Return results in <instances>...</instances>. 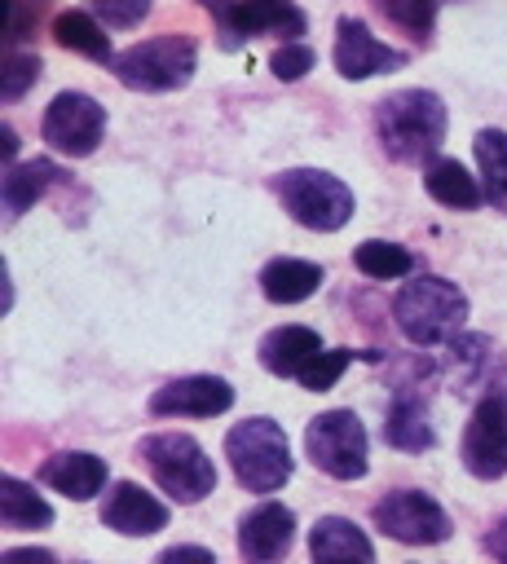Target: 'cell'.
<instances>
[{
    "label": "cell",
    "instance_id": "6da1fadb",
    "mask_svg": "<svg viewBox=\"0 0 507 564\" xmlns=\"http://www.w3.org/2000/svg\"><path fill=\"white\" fill-rule=\"evenodd\" d=\"M375 132L397 163H423L445 141V101L428 88L388 93L375 106Z\"/></svg>",
    "mask_w": 507,
    "mask_h": 564
},
{
    "label": "cell",
    "instance_id": "d590c367",
    "mask_svg": "<svg viewBox=\"0 0 507 564\" xmlns=\"http://www.w3.org/2000/svg\"><path fill=\"white\" fill-rule=\"evenodd\" d=\"M0 145H4V159H9V167H13V154H18V137H13V128H9V123L0 128Z\"/></svg>",
    "mask_w": 507,
    "mask_h": 564
},
{
    "label": "cell",
    "instance_id": "d6986e66",
    "mask_svg": "<svg viewBox=\"0 0 507 564\" xmlns=\"http://www.w3.org/2000/svg\"><path fill=\"white\" fill-rule=\"evenodd\" d=\"M62 181V167L53 159H31V163H13L0 181V203H4V216L18 220L26 207H35L53 185Z\"/></svg>",
    "mask_w": 507,
    "mask_h": 564
},
{
    "label": "cell",
    "instance_id": "836d02e7",
    "mask_svg": "<svg viewBox=\"0 0 507 564\" xmlns=\"http://www.w3.org/2000/svg\"><path fill=\"white\" fill-rule=\"evenodd\" d=\"M0 564H57L53 551H35V546H18V551H4Z\"/></svg>",
    "mask_w": 507,
    "mask_h": 564
},
{
    "label": "cell",
    "instance_id": "e0dca14e",
    "mask_svg": "<svg viewBox=\"0 0 507 564\" xmlns=\"http://www.w3.org/2000/svg\"><path fill=\"white\" fill-rule=\"evenodd\" d=\"M309 555L313 564H375L370 538L344 516H322L309 529Z\"/></svg>",
    "mask_w": 507,
    "mask_h": 564
},
{
    "label": "cell",
    "instance_id": "484cf974",
    "mask_svg": "<svg viewBox=\"0 0 507 564\" xmlns=\"http://www.w3.org/2000/svg\"><path fill=\"white\" fill-rule=\"evenodd\" d=\"M353 264L375 278V282H392V278H406L414 269V256L401 247V242H384V238H366L357 251H353Z\"/></svg>",
    "mask_w": 507,
    "mask_h": 564
},
{
    "label": "cell",
    "instance_id": "5b68a950",
    "mask_svg": "<svg viewBox=\"0 0 507 564\" xmlns=\"http://www.w3.org/2000/svg\"><path fill=\"white\" fill-rule=\"evenodd\" d=\"M273 194L282 198L291 220L304 229L335 234L353 220V189L322 167H291V172L273 176Z\"/></svg>",
    "mask_w": 507,
    "mask_h": 564
},
{
    "label": "cell",
    "instance_id": "d6a6232c",
    "mask_svg": "<svg viewBox=\"0 0 507 564\" xmlns=\"http://www.w3.org/2000/svg\"><path fill=\"white\" fill-rule=\"evenodd\" d=\"M154 564H216V555L203 546H168Z\"/></svg>",
    "mask_w": 507,
    "mask_h": 564
},
{
    "label": "cell",
    "instance_id": "52a82bcc",
    "mask_svg": "<svg viewBox=\"0 0 507 564\" xmlns=\"http://www.w3.org/2000/svg\"><path fill=\"white\" fill-rule=\"evenodd\" d=\"M304 449L317 471L335 480H362L366 476V427L353 410H326L304 427Z\"/></svg>",
    "mask_w": 507,
    "mask_h": 564
},
{
    "label": "cell",
    "instance_id": "e575fe53",
    "mask_svg": "<svg viewBox=\"0 0 507 564\" xmlns=\"http://www.w3.org/2000/svg\"><path fill=\"white\" fill-rule=\"evenodd\" d=\"M485 546H489V555H494V564H507V516L489 529V538H485Z\"/></svg>",
    "mask_w": 507,
    "mask_h": 564
},
{
    "label": "cell",
    "instance_id": "603a6c76",
    "mask_svg": "<svg viewBox=\"0 0 507 564\" xmlns=\"http://www.w3.org/2000/svg\"><path fill=\"white\" fill-rule=\"evenodd\" d=\"M0 524L13 533L26 529H48L53 524V507L18 476H0Z\"/></svg>",
    "mask_w": 507,
    "mask_h": 564
},
{
    "label": "cell",
    "instance_id": "83f0119b",
    "mask_svg": "<svg viewBox=\"0 0 507 564\" xmlns=\"http://www.w3.org/2000/svg\"><path fill=\"white\" fill-rule=\"evenodd\" d=\"M379 9H384L388 22H397L414 40H428L432 18H436V0H379Z\"/></svg>",
    "mask_w": 507,
    "mask_h": 564
},
{
    "label": "cell",
    "instance_id": "2e32d148",
    "mask_svg": "<svg viewBox=\"0 0 507 564\" xmlns=\"http://www.w3.org/2000/svg\"><path fill=\"white\" fill-rule=\"evenodd\" d=\"M110 467L97 458V454H84V449H62L53 454L44 467H40V480L57 494H66L71 502H88L93 494H101Z\"/></svg>",
    "mask_w": 507,
    "mask_h": 564
},
{
    "label": "cell",
    "instance_id": "3957f363",
    "mask_svg": "<svg viewBox=\"0 0 507 564\" xmlns=\"http://www.w3.org/2000/svg\"><path fill=\"white\" fill-rule=\"evenodd\" d=\"M225 458L238 476V485L247 494H273L291 480V445H287V432L256 414V419H242L225 432Z\"/></svg>",
    "mask_w": 507,
    "mask_h": 564
},
{
    "label": "cell",
    "instance_id": "d4e9b609",
    "mask_svg": "<svg viewBox=\"0 0 507 564\" xmlns=\"http://www.w3.org/2000/svg\"><path fill=\"white\" fill-rule=\"evenodd\" d=\"M53 40H57L62 48H71V53L93 57V62H115L106 31H101V26L93 22V13H84V9L57 13V18H53Z\"/></svg>",
    "mask_w": 507,
    "mask_h": 564
},
{
    "label": "cell",
    "instance_id": "7c38bea8",
    "mask_svg": "<svg viewBox=\"0 0 507 564\" xmlns=\"http://www.w3.org/2000/svg\"><path fill=\"white\" fill-rule=\"evenodd\" d=\"M229 405H234V388L220 375H185L154 388L150 397V414L159 419H212L225 414Z\"/></svg>",
    "mask_w": 507,
    "mask_h": 564
},
{
    "label": "cell",
    "instance_id": "4316f807",
    "mask_svg": "<svg viewBox=\"0 0 507 564\" xmlns=\"http://www.w3.org/2000/svg\"><path fill=\"white\" fill-rule=\"evenodd\" d=\"M489 366H494V344L485 335H454L450 339V370H454L459 392L476 388Z\"/></svg>",
    "mask_w": 507,
    "mask_h": 564
},
{
    "label": "cell",
    "instance_id": "30bf717a",
    "mask_svg": "<svg viewBox=\"0 0 507 564\" xmlns=\"http://www.w3.org/2000/svg\"><path fill=\"white\" fill-rule=\"evenodd\" d=\"M463 467L476 480L507 476V401L498 392H485L472 405V419L463 427Z\"/></svg>",
    "mask_w": 507,
    "mask_h": 564
},
{
    "label": "cell",
    "instance_id": "1f68e13d",
    "mask_svg": "<svg viewBox=\"0 0 507 564\" xmlns=\"http://www.w3.org/2000/svg\"><path fill=\"white\" fill-rule=\"evenodd\" d=\"M93 13L106 18V26H137L150 13V0H93Z\"/></svg>",
    "mask_w": 507,
    "mask_h": 564
},
{
    "label": "cell",
    "instance_id": "44dd1931",
    "mask_svg": "<svg viewBox=\"0 0 507 564\" xmlns=\"http://www.w3.org/2000/svg\"><path fill=\"white\" fill-rule=\"evenodd\" d=\"M317 286H322V264H313V260L278 256V260H269V264L260 269V291H265V300H273V304H300V300H309Z\"/></svg>",
    "mask_w": 507,
    "mask_h": 564
},
{
    "label": "cell",
    "instance_id": "8fae6325",
    "mask_svg": "<svg viewBox=\"0 0 507 564\" xmlns=\"http://www.w3.org/2000/svg\"><path fill=\"white\" fill-rule=\"evenodd\" d=\"M220 26V48H242L256 35H282V44H291L295 35H304V13L291 0H234L229 9L216 13Z\"/></svg>",
    "mask_w": 507,
    "mask_h": 564
},
{
    "label": "cell",
    "instance_id": "9c48e42d",
    "mask_svg": "<svg viewBox=\"0 0 507 564\" xmlns=\"http://www.w3.org/2000/svg\"><path fill=\"white\" fill-rule=\"evenodd\" d=\"M101 132H106V110L88 93H57L44 110V123H40V137L57 154H71V159L93 154Z\"/></svg>",
    "mask_w": 507,
    "mask_h": 564
},
{
    "label": "cell",
    "instance_id": "5bb4252c",
    "mask_svg": "<svg viewBox=\"0 0 507 564\" xmlns=\"http://www.w3.org/2000/svg\"><path fill=\"white\" fill-rule=\"evenodd\" d=\"M295 542V516L282 502H260L238 520V555L247 564H278Z\"/></svg>",
    "mask_w": 507,
    "mask_h": 564
},
{
    "label": "cell",
    "instance_id": "ba28073f",
    "mask_svg": "<svg viewBox=\"0 0 507 564\" xmlns=\"http://www.w3.org/2000/svg\"><path fill=\"white\" fill-rule=\"evenodd\" d=\"M370 520H375V529L384 538H397L406 546H432V542H445L450 538L445 507L432 494H423V489H397V494L379 498L375 511H370Z\"/></svg>",
    "mask_w": 507,
    "mask_h": 564
},
{
    "label": "cell",
    "instance_id": "7a4b0ae2",
    "mask_svg": "<svg viewBox=\"0 0 507 564\" xmlns=\"http://www.w3.org/2000/svg\"><path fill=\"white\" fill-rule=\"evenodd\" d=\"M392 317L401 326V335L419 348H436V344H450L463 322H467V295L450 282V278H436V273H414L397 300H392Z\"/></svg>",
    "mask_w": 507,
    "mask_h": 564
},
{
    "label": "cell",
    "instance_id": "ffe728a7",
    "mask_svg": "<svg viewBox=\"0 0 507 564\" xmlns=\"http://www.w3.org/2000/svg\"><path fill=\"white\" fill-rule=\"evenodd\" d=\"M384 441L392 449H406V454H423V449L436 445V432L428 423V410H423V401L410 388H397V397L388 405V419H384Z\"/></svg>",
    "mask_w": 507,
    "mask_h": 564
},
{
    "label": "cell",
    "instance_id": "4dcf8cb0",
    "mask_svg": "<svg viewBox=\"0 0 507 564\" xmlns=\"http://www.w3.org/2000/svg\"><path fill=\"white\" fill-rule=\"evenodd\" d=\"M313 62H317V53L304 44V40H291V44H278L273 48V57H269V66H273V75L278 79H300V75H309L313 70Z\"/></svg>",
    "mask_w": 507,
    "mask_h": 564
},
{
    "label": "cell",
    "instance_id": "9a60e30c",
    "mask_svg": "<svg viewBox=\"0 0 507 564\" xmlns=\"http://www.w3.org/2000/svg\"><path fill=\"white\" fill-rule=\"evenodd\" d=\"M101 524L123 533V538H150V533H159L168 524V507L154 494H145L141 485L119 480L101 502Z\"/></svg>",
    "mask_w": 507,
    "mask_h": 564
},
{
    "label": "cell",
    "instance_id": "f1b7e54d",
    "mask_svg": "<svg viewBox=\"0 0 507 564\" xmlns=\"http://www.w3.org/2000/svg\"><path fill=\"white\" fill-rule=\"evenodd\" d=\"M35 79H40V57L35 53H9L4 70H0V101H18Z\"/></svg>",
    "mask_w": 507,
    "mask_h": 564
},
{
    "label": "cell",
    "instance_id": "4fadbf2b",
    "mask_svg": "<svg viewBox=\"0 0 507 564\" xmlns=\"http://www.w3.org/2000/svg\"><path fill=\"white\" fill-rule=\"evenodd\" d=\"M335 70L344 79H370V75H384V70H401L406 66V53L401 48H388L379 44L362 18H339L335 22Z\"/></svg>",
    "mask_w": 507,
    "mask_h": 564
},
{
    "label": "cell",
    "instance_id": "cb8c5ba5",
    "mask_svg": "<svg viewBox=\"0 0 507 564\" xmlns=\"http://www.w3.org/2000/svg\"><path fill=\"white\" fill-rule=\"evenodd\" d=\"M476 163H481V189L494 212H507V132L481 128L476 132Z\"/></svg>",
    "mask_w": 507,
    "mask_h": 564
},
{
    "label": "cell",
    "instance_id": "ac0fdd59",
    "mask_svg": "<svg viewBox=\"0 0 507 564\" xmlns=\"http://www.w3.org/2000/svg\"><path fill=\"white\" fill-rule=\"evenodd\" d=\"M317 352H326V348H322V335L309 326H278L260 339V366L278 379H300Z\"/></svg>",
    "mask_w": 507,
    "mask_h": 564
},
{
    "label": "cell",
    "instance_id": "7402d4cb",
    "mask_svg": "<svg viewBox=\"0 0 507 564\" xmlns=\"http://www.w3.org/2000/svg\"><path fill=\"white\" fill-rule=\"evenodd\" d=\"M423 185L441 207H459V212H472L485 198V189L476 185V176L459 159H432L423 172Z\"/></svg>",
    "mask_w": 507,
    "mask_h": 564
},
{
    "label": "cell",
    "instance_id": "8992f818",
    "mask_svg": "<svg viewBox=\"0 0 507 564\" xmlns=\"http://www.w3.org/2000/svg\"><path fill=\"white\" fill-rule=\"evenodd\" d=\"M141 458L159 489L176 502H203L216 489V467L203 454V445L185 432H154L141 441Z\"/></svg>",
    "mask_w": 507,
    "mask_h": 564
},
{
    "label": "cell",
    "instance_id": "277c9868",
    "mask_svg": "<svg viewBox=\"0 0 507 564\" xmlns=\"http://www.w3.org/2000/svg\"><path fill=\"white\" fill-rule=\"evenodd\" d=\"M194 66H198V48H194L190 35H154V40H141V44L115 53V62H110L115 79L132 93L185 88Z\"/></svg>",
    "mask_w": 507,
    "mask_h": 564
},
{
    "label": "cell",
    "instance_id": "f546056e",
    "mask_svg": "<svg viewBox=\"0 0 507 564\" xmlns=\"http://www.w3.org/2000/svg\"><path fill=\"white\" fill-rule=\"evenodd\" d=\"M348 361H353L348 348H326V352H317V357L304 366L300 383H304L309 392H326V388H335V379L348 370Z\"/></svg>",
    "mask_w": 507,
    "mask_h": 564
}]
</instances>
